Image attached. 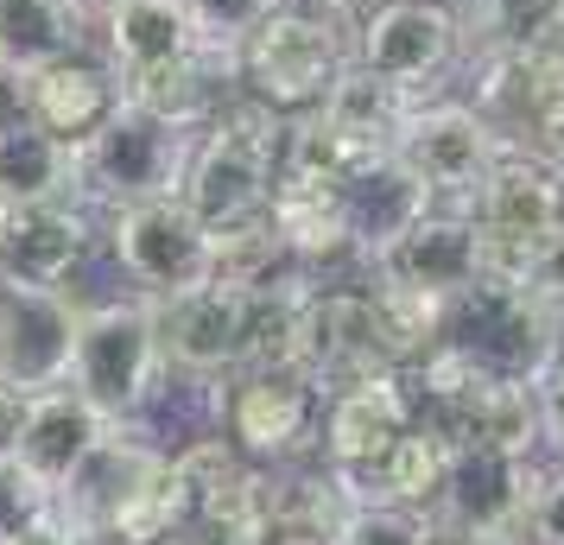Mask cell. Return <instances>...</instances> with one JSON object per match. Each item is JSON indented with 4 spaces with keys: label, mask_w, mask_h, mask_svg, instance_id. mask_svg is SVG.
<instances>
[{
    "label": "cell",
    "mask_w": 564,
    "mask_h": 545,
    "mask_svg": "<svg viewBox=\"0 0 564 545\" xmlns=\"http://www.w3.org/2000/svg\"><path fill=\"white\" fill-rule=\"evenodd\" d=\"M280 159H285V115H273L267 102L235 89L229 102L197 128V146H191L178 197L204 229L248 222L273 197Z\"/></svg>",
    "instance_id": "6da1fadb"
},
{
    "label": "cell",
    "mask_w": 564,
    "mask_h": 545,
    "mask_svg": "<svg viewBox=\"0 0 564 545\" xmlns=\"http://www.w3.org/2000/svg\"><path fill=\"white\" fill-rule=\"evenodd\" d=\"M343 70H349V39L336 26V7H299V0H280L235 52L241 96L267 102L285 121L324 108Z\"/></svg>",
    "instance_id": "7a4b0ae2"
},
{
    "label": "cell",
    "mask_w": 564,
    "mask_h": 545,
    "mask_svg": "<svg viewBox=\"0 0 564 545\" xmlns=\"http://www.w3.org/2000/svg\"><path fill=\"white\" fill-rule=\"evenodd\" d=\"M191 146H197V128H178L140 102H115V115L77 146V197L102 209L178 197Z\"/></svg>",
    "instance_id": "3957f363"
},
{
    "label": "cell",
    "mask_w": 564,
    "mask_h": 545,
    "mask_svg": "<svg viewBox=\"0 0 564 545\" xmlns=\"http://www.w3.org/2000/svg\"><path fill=\"white\" fill-rule=\"evenodd\" d=\"M437 349H457L476 368L501 374V381H539L552 356H558V317L533 305L513 280H476L444 305V330Z\"/></svg>",
    "instance_id": "277c9868"
},
{
    "label": "cell",
    "mask_w": 564,
    "mask_h": 545,
    "mask_svg": "<svg viewBox=\"0 0 564 545\" xmlns=\"http://www.w3.org/2000/svg\"><path fill=\"white\" fill-rule=\"evenodd\" d=\"M165 356H159L153 305L128 298V305H89L77 317V349H70V388L96 406L102 418H133L153 406Z\"/></svg>",
    "instance_id": "5b68a950"
},
{
    "label": "cell",
    "mask_w": 564,
    "mask_h": 545,
    "mask_svg": "<svg viewBox=\"0 0 564 545\" xmlns=\"http://www.w3.org/2000/svg\"><path fill=\"white\" fill-rule=\"evenodd\" d=\"M469 216L482 229L488 280H520V266L564 229V172L552 159L501 153L482 190L469 197Z\"/></svg>",
    "instance_id": "8992f818"
},
{
    "label": "cell",
    "mask_w": 564,
    "mask_h": 545,
    "mask_svg": "<svg viewBox=\"0 0 564 545\" xmlns=\"http://www.w3.org/2000/svg\"><path fill=\"white\" fill-rule=\"evenodd\" d=\"M216 413H223L216 432L235 444V457L280 464L292 450H305V438L317 432L324 388L299 362H248V368H235V381L216 400Z\"/></svg>",
    "instance_id": "52a82bcc"
},
{
    "label": "cell",
    "mask_w": 564,
    "mask_h": 545,
    "mask_svg": "<svg viewBox=\"0 0 564 545\" xmlns=\"http://www.w3.org/2000/svg\"><path fill=\"white\" fill-rule=\"evenodd\" d=\"M457 52L463 26L451 0H375V7H361L356 39H349V64H361L368 77L393 83L406 96H425Z\"/></svg>",
    "instance_id": "ba28073f"
},
{
    "label": "cell",
    "mask_w": 564,
    "mask_h": 545,
    "mask_svg": "<svg viewBox=\"0 0 564 545\" xmlns=\"http://www.w3.org/2000/svg\"><path fill=\"white\" fill-rule=\"evenodd\" d=\"M393 153L406 159L412 178L432 190V204L469 209V197L482 190V178L495 172V159L508 153V146L482 121L476 102H412Z\"/></svg>",
    "instance_id": "9c48e42d"
},
{
    "label": "cell",
    "mask_w": 564,
    "mask_h": 545,
    "mask_svg": "<svg viewBox=\"0 0 564 545\" xmlns=\"http://www.w3.org/2000/svg\"><path fill=\"white\" fill-rule=\"evenodd\" d=\"M476 108L501 133L508 153H533L558 165L564 153V45L527 57H488L476 64Z\"/></svg>",
    "instance_id": "30bf717a"
},
{
    "label": "cell",
    "mask_w": 564,
    "mask_h": 545,
    "mask_svg": "<svg viewBox=\"0 0 564 545\" xmlns=\"http://www.w3.org/2000/svg\"><path fill=\"white\" fill-rule=\"evenodd\" d=\"M292 362L330 393L343 381H361L375 368H393L375 324V292L368 286H305L292 312Z\"/></svg>",
    "instance_id": "8fae6325"
},
{
    "label": "cell",
    "mask_w": 564,
    "mask_h": 545,
    "mask_svg": "<svg viewBox=\"0 0 564 545\" xmlns=\"http://www.w3.org/2000/svg\"><path fill=\"white\" fill-rule=\"evenodd\" d=\"M108 248H115L121 273L147 298L197 286L209 273V229L184 209V197H153V204L108 209Z\"/></svg>",
    "instance_id": "7c38bea8"
},
{
    "label": "cell",
    "mask_w": 564,
    "mask_h": 545,
    "mask_svg": "<svg viewBox=\"0 0 564 545\" xmlns=\"http://www.w3.org/2000/svg\"><path fill=\"white\" fill-rule=\"evenodd\" d=\"M412 418H419V393L406 368H375L361 381H343L324 400V457L343 482H356L406 438Z\"/></svg>",
    "instance_id": "4fadbf2b"
},
{
    "label": "cell",
    "mask_w": 564,
    "mask_h": 545,
    "mask_svg": "<svg viewBox=\"0 0 564 545\" xmlns=\"http://www.w3.org/2000/svg\"><path fill=\"white\" fill-rule=\"evenodd\" d=\"M368 273L387 280V286L425 292V298H457V292H469L488 273L482 266V229H476L469 209L432 204V209H419L406 229L368 260Z\"/></svg>",
    "instance_id": "5bb4252c"
},
{
    "label": "cell",
    "mask_w": 564,
    "mask_h": 545,
    "mask_svg": "<svg viewBox=\"0 0 564 545\" xmlns=\"http://www.w3.org/2000/svg\"><path fill=\"white\" fill-rule=\"evenodd\" d=\"M77 305L64 286H7L0 280V381L13 393H45L70 381Z\"/></svg>",
    "instance_id": "9a60e30c"
},
{
    "label": "cell",
    "mask_w": 564,
    "mask_h": 545,
    "mask_svg": "<svg viewBox=\"0 0 564 545\" xmlns=\"http://www.w3.org/2000/svg\"><path fill=\"white\" fill-rule=\"evenodd\" d=\"M527 489H533V482H527V450H508V444H463V450H451V469H444L437 520L457 526V533H482V539L513 545Z\"/></svg>",
    "instance_id": "2e32d148"
},
{
    "label": "cell",
    "mask_w": 564,
    "mask_h": 545,
    "mask_svg": "<svg viewBox=\"0 0 564 545\" xmlns=\"http://www.w3.org/2000/svg\"><path fill=\"white\" fill-rule=\"evenodd\" d=\"M7 96H13V108L32 115L39 128H52L57 140L83 146V140L115 115L121 83H115V70H108L102 57L70 52V57H57V64H45V70H32V77L7 83Z\"/></svg>",
    "instance_id": "e0dca14e"
},
{
    "label": "cell",
    "mask_w": 564,
    "mask_h": 545,
    "mask_svg": "<svg viewBox=\"0 0 564 545\" xmlns=\"http://www.w3.org/2000/svg\"><path fill=\"white\" fill-rule=\"evenodd\" d=\"M89 248V216L70 197L0 209V280L7 286H64Z\"/></svg>",
    "instance_id": "ac0fdd59"
},
{
    "label": "cell",
    "mask_w": 564,
    "mask_h": 545,
    "mask_svg": "<svg viewBox=\"0 0 564 545\" xmlns=\"http://www.w3.org/2000/svg\"><path fill=\"white\" fill-rule=\"evenodd\" d=\"M115 418H102L89 400H83L70 381L64 388H45V393H26V406H20V432H13V457L45 482V489H64L77 464L102 444V432Z\"/></svg>",
    "instance_id": "d6986e66"
},
{
    "label": "cell",
    "mask_w": 564,
    "mask_h": 545,
    "mask_svg": "<svg viewBox=\"0 0 564 545\" xmlns=\"http://www.w3.org/2000/svg\"><path fill=\"white\" fill-rule=\"evenodd\" d=\"M57 197H77V146L20 108H0V209Z\"/></svg>",
    "instance_id": "ffe728a7"
},
{
    "label": "cell",
    "mask_w": 564,
    "mask_h": 545,
    "mask_svg": "<svg viewBox=\"0 0 564 545\" xmlns=\"http://www.w3.org/2000/svg\"><path fill=\"white\" fill-rule=\"evenodd\" d=\"M204 45L184 0H128L102 20V64L115 77H147L159 64H178Z\"/></svg>",
    "instance_id": "44dd1931"
},
{
    "label": "cell",
    "mask_w": 564,
    "mask_h": 545,
    "mask_svg": "<svg viewBox=\"0 0 564 545\" xmlns=\"http://www.w3.org/2000/svg\"><path fill=\"white\" fill-rule=\"evenodd\" d=\"M419 209H432V190L412 178V165L400 153H381L356 178H343V216H349V241H356L361 260L381 254Z\"/></svg>",
    "instance_id": "7402d4cb"
},
{
    "label": "cell",
    "mask_w": 564,
    "mask_h": 545,
    "mask_svg": "<svg viewBox=\"0 0 564 545\" xmlns=\"http://www.w3.org/2000/svg\"><path fill=\"white\" fill-rule=\"evenodd\" d=\"M83 32L89 20L77 13V0H0V77L20 83L83 52Z\"/></svg>",
    "instance_id": "603a6c76"
},
{
    "label": "cell",
    "mask_w": 564,
    "mask_h": 545,
    "mask_svg": "<svg viewBox=\"0 0 564 545\" xmlns=\"http://www.w3.org/2000/svg\"><path fill=\"white\" fill-rule=\"evenodd\" d=\"M463 52L488 57H527L545 45H564V0H463L457 7Z\"/></svg>",
    "instance_id": "cb8c5ba5"
},
{
    "label": "cell",
    "mask_w": 564,
    "mask_h": 545,
    "mask_svg": "<svg viewBox=\"0 0 564 545\" xmlns=\"http://www.w3.org/2000/svg\"><path fill=\"white\" fill-rule=\"evenodd\" d=\"M444 469H451V444L437 438L425 418H412V432L393 450H387L381 464L356 476V482H343L349 494L361 501H393V508H432L437 489H444Z\"/></svg>",
    "instance_id": "d4e9b609"
},
{
    "label": "cell",
    "mask_w": 564,
    "mask_h": 545,
    "mask_svg": "<svg viewBox=\"0 0 564 545\" xmlns=\"http://www.w3.org/2000/svg\"><path fill=\"white\" fill-rule=\"evenodd\" d=\"M444 520L425 508H393V501H356L336 520L330 545H437Z\"/></svg>",
    "instance_id": "484cf974"
},
{
    "label": "cell",
    "mask_w": 564,
    "mask_h": 545,
    "mask_svg": "<svg viewBox=\"0 0 564 545\" xmlns=\"http://www.w3.org/2000/svg\"><path fill=\"white\" fill-rule=\"evenodd\" d=\"M184 7H191V20H197V32H204V45L241 52V39H248L280 0H184Z\"/></svg>",
    "instance_id": "4316f807"
},
{
    "label": "cell",
    "mask_w": 564,
    "mask_h": 545,
    "mask_svg": "<svg viewBox=\"0 0 564 545\" xmlns=\"http://www.w3.org/2000/svg\"><path fill=\"white\" fill-rule=\"evenodd\" d=\"M39 514H52V489H45L13 450H0V539L20 533V526H32Z\"/></svg>",
    "instance_id": "83f0119b"
},
{
    "label": "cell",
    "mask_w": 564,
    "mask_h": 545,
    "mask_svg": "<svg viewBox=\"0 0 564 545\" xmlns=\"http://www.w3.org/2000/svg\"><path fill=\"white\" fill-rule=\"evenodd\" d=\"M513 545H564V469L539 476L533 489H527V508H520Z\"/></svg>",
    "instance_id": "f1b7e54d"
},
{
    "label": "cell",
    "mask_w": 564,
    "mask_h": 545,
    "mask_svg": "<svg viewBox=\"0 0 564 545\" xmlns=\"http://www.w3.org/2000/svg\"><path fill=\"white\" fill-rule=\"evenodd\" d=\"M513 286L527 292L533 305H545L552 317H564V229L552 235V241H545L527 266H520V280H513Z\"/></svg>",
    "instance_id": "f546056e"
},
{
    "label": "cell",
    "mask_w": 564,
    "mask_h": 545,
    "mask_svg": "<svg viewBox=\"0 0 564 545\" xmlns=\"http://www.w3.org/2000/svg\"><path fill=\"white\" fill-rule=\"evenodd\" d=\"M533 406H539V432H545L552 450L564 457V349L552 356V368L533 381Z\"/></svg>",
    "instance_id": "4dcf8cb0"
},
{
    "label": "cell",
    "mask_w": 564,
    "mask_h": 545,
    "mask_svg": "<svg viewBox=\"0 0 564 545\" xmlns=\"http://www.w3.org/2000/svg\"><path fill=\"white\" fill-rule=\"evenodd\" d=\"M0 545H83V539H77V533H70V526H64L57 514H39L32 526H20V533H7Z\"/></svg>",
    "instance_id": "1f68e13d"
},
{
    "label": "cell",
    "mask_w": 564,
    "mask_h": 545,
    "mask_svg": "<svg viewBox=\"0 0 564 545\" xmlns=\"http://www.w3.org/2000/svg\"><path fill=\"white\" fill-rule=\"evenodd\" d=\"M20 406H26V393H13L0 381V450H13V432H20Z\"/></svg>",
    "instance_id": "d6a6232c"
},
{
    "label": "cell",
    "mask_w": 564,
    "mask_h": 545,
    "mask_svg": "<svg viewBox=\"0 0 564 545\" xmlns=\"http://www.w3.org/2000/svg\"><path fill=\"white\" fill-rule=\"evenodd\" d=\"M115 7H128V0H77V13L89 20V26H102V20L115 13Z\"/></svg>",
    "instance_id": "836d02e7"
},
{
    "label": "cell",
    "mask_w": 564,
    "mask_h": 545,
    "mask_svg": "<svg viewBox=\"0 0 564 545\" xmlns=\"http://www.w3.org/2000/svg\"><path fill=\"white\" fill-rule=\"evenodd\" d=\"M267 545H330V539H317V533H292V526H273V539Z\"/></svg>",
    "instance_id": "e575fe53"
},
{
    "label": "cell",
    "mask_w": 564,
    "mask_h": 545,
    "mask_svg": "<svg viewBox=\"0 0 564 545\" xmlns=\"http://www.w3.org/2000/svg\"><path fill=\"white\" fill-rule=\"evenodd\" d=\"M324 7H336V13H343V7H375V0H324Z\"/></svg>",
    "instance_id": "d590c367"
},
{
    "label": "cell",
    "mask_w": 564,
    "mask_h": 545,
    "mask_svg": "<svg viewBox=\"0 0 564 545\" xmlns=\"http://www.w3.org/2000/svg\"><path fill=\"white\" fill-rule=\"evenodd\" d=\"M0 96H7V77H0Z\"/></svg>",
    "instance_id": "8d00e7d4"
},
{
    "label": "cell",
    "mask_w": 564,
    "mask_h": 545,
    "mask_svg": "<svg viewBox=\"0 0 564 545\" xmlns=\"http://www.w3.org/2000/svg\"><path fill=\"white\" fill-rule=\"evenodd\" d=\"M558 172H564V153H558Z\"/></svg>",
    "instance_id": "74e56055"
}]
</instances>
